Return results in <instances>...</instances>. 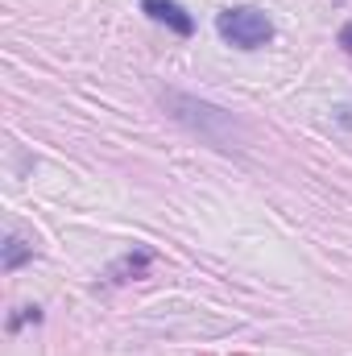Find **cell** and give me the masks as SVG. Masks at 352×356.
I'll return each instance as SVG.
<instances>
[{
	"label": "cell",
	"mask_w": 352,
	"mask_h": 356,
	"mask_svg": "<svg viewBox=\"0 0 352 356\" xmlns=\"http://www.w3.org/2000/svg\"><path fill=\"white\" fill-rule=\"evenodd\" d=\"M162 104L170 108L175 120H182L191 133H199L203 141H211V145H220V149H228V141L237 137V120H232L228 112H220L216 104H203V99L182 95V91H166Z\"/></svg>",
	"instance_id": "1"
},
{
	"label": "cell",
	"mask_w": 352,
	"mask_h": 356,
	"mask_svg": "<svg viewBox=\"0 0 352 356\" xmlns=\"http://www.w3.org/2000/svg\"><path fill=\"white\" fill-rule=\"evenodd\" d=\"M29 257H33V245H25L21 236H8V241H4V269H8V273L21 266V261H29Z\"/></svg>",
	"instance_id": "5"
},
{
	"label": "cell",
	"mask_w": 352,
	"mask_h": 356,
	"mask_svg": "<svg viewBox=\"0 0 352 356\" xmlns=\"http://www.w3.org/2000/svg\"><path fill=\"white\" fill-rule=\"evenodd\" d=\"M150 266H154V253H150V249H137V253L120 257L116 266L108 269V277H112V282H133V277H145Z\"/></svg>",
	"instance_id": "4"
},
{
	"label": "cell",
	"mask_w": 352,
	"mask_h": 356,
	"mask_svg": "<svg viewBox=\"0 0 352 356\" xmlns=\"http://www.w3.org/2000/svg\"><path fill=\"white\" fill-rule=\"evenodd\" d=\"M141 8H145L158 25L175 29L178 38H191V33H195V17H191L178 0H141Z\"/></svg>",
	"instance_id": "3"
},
{
	"label": "cell",
	"mask_w": 352,
	"mask_h": 356,
	"mask_svg": "<svg viewBox=\"0 0 352 356\" xmlns=\"http://www.w3.org/2000/svg\"><path fill=\"white\" fill-rule=\"evenodd\" d=\"M216 29L224 42H232L237 50H257L273 38V21L265 17L262 8H249V4H237V8H224L216 17Z\"/></svg>",
	"instance_id": "2"
}]
</instances>
